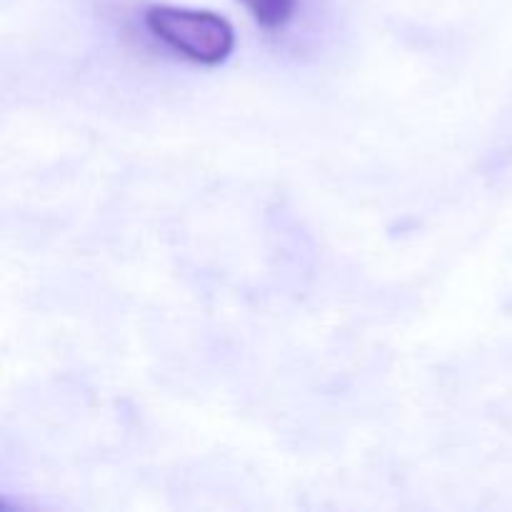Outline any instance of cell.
<instances>
[{"label":"cell","mask_w":512,"mask_h":512,"mask_svg":"<svg viewBox=\"0 0 512 512\" xmlns=\"http://www.w3.org/2000/svg\"><path fill=\"white\" fill-rule=\"evenodd\" d=\"M255 25L263 30H283L298 13V0H238Z\"/></svg>","instance_id":"2"},{"label":"cell","mask_w":512,"mask_h":512,"mask_svg":"<svg viewBox=\"0 0 512 512\" xmlns=\"http://www.w3.org/2000/svg\"><path fill=\"white\" fill-rule=\"evenodd\" d=\"M143 23L155 40L198 65H220L235 50V28L213 10L150 5Z\"/></svg>","instance_id":"1"}]
</instances>
